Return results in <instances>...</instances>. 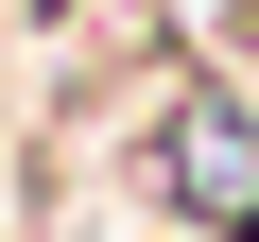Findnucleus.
Here are the masks:
<instances>
[{
    "mask_svg": "<svg viewBox=\"0 0 259 242\" xmlns=\"http://www.w3.org/2000/svg\"><path fill=\"white\" fill-rule=\"evenodd\" d=\"M156 208L207 225V242L259 225V121H242L225 87H173V104H156Z\"/></svg>",
    "mask_w": 259,
    "mask_h": 242,
    "instance_id": "f257e3e1",
    "label": "nucleus"
}]
</instances>
